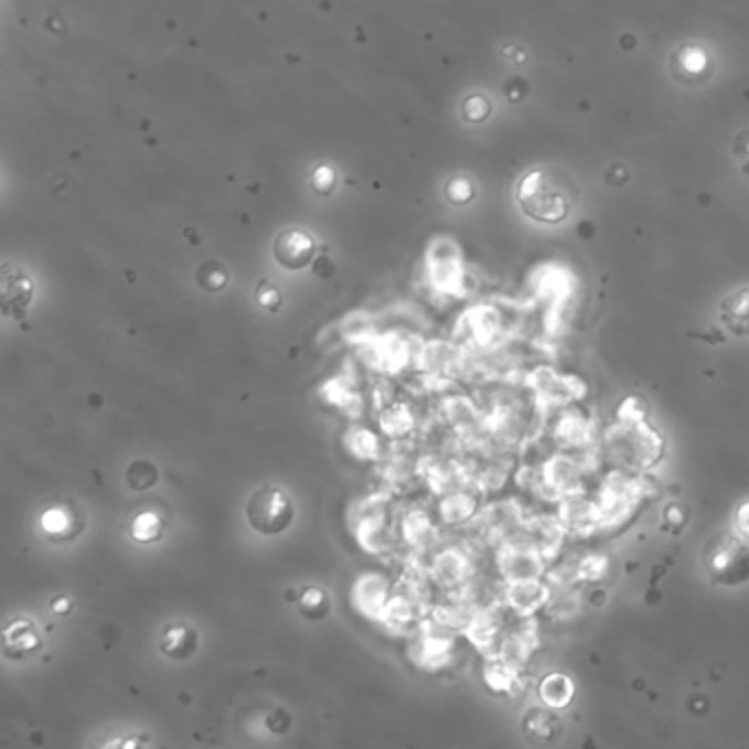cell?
Segmentation results:
<instances>
[{"instance_id":"1","label":"cell","mask_w":749,"mask_h":749,"mask_svg":"<svg viewBox=\"0 0 749 749\" xmlns=\"http://www.w3.org/2000/svg\"><path fill=\"white\" fill-rule=\"evenodd\" d=\"M516 199L525 216L545 225H556L563 223L576 207L578 188L567 172L538 168L521 179Z\"/></svg>"},{"instance_id":"7","label":"cell","mask_w":749,"mask_h":749,"mask_svg":"<svg viewBox=\"0 0 749 749\" xmlns=\"http://www.w3.org/2000/svg\"><path fill=\"white\" fill-rule=\"evenodd\" d=\"M31 295H33V286L22 272L11 275L9 270H4V275H2V306H4L7 314L24 310L31 301Z\"/></svg>"},{"instance_id":"3","label":"cell","mask_w":749,"mask_h":749,"mask_svg":"<svg viewBox=\"0 0 749 749\" xmlns=\"http://www.w3.org/2000/svg\"><path fill=\"white\" fill-rule=\"evenodd\" d=\"M250 527L264 536H277L286 532L295 518V505L277 486H264L253 493L247 503Z\"/></svg>"},{"instance_id":"12","label":"cell","mask_w":749,"mask_h":749,"mask_svg":"<svg viewBox=\"0 0 749 749\" xmlns=\"http://www.w3.org/2000/svg\"><path fill=\"white\" fill-rule=\"evenodd\" d=\"M574 688L569 686V682L560 675H552L545 680V684L541 686V695L547 704L552 706H565L571 699Z\"/></svg>"},{"instance_id":"11","label":"cell","mask_w":749,"mask_h":749,"mask_svg":"<svg viewBox=\"0 0 749 749\" xmlns=\"http://www.w3.org/2000/svg\"><path fill=\"white\" fill-rule=\"evenodd\" d=\"M40 525L44 529V534L53 536V538H60V536H66L71 532V525H73V514L62 507V505H55V507H49L42 512L40 516Z\"/></svg>"},{"instance_id":"8","label":"cell","mask_w":749,"mask_h":749,"mask_svg":"<svg viewBox=\"0 0 749 749\" xmlns=\"http://www.w3.org/2000/svg\"><path fill=\"white\" fill-rule=\"evenodd\" d=\"M130 534L137 543H154L161 538L163 534V518L159 512L154 510H143L139 512L135 518H132V525H130Z\"/></svg>"},{"instance_id":"13","label":"cell","mask_w":749,"mask_h":749,"mask_svg":"<svg viewBox=\"0 0 749 749\" xmlns=\"http://www.w3.org/2000/svg\"><path fill=\"white\" fill-rule=\"evenodd\" d=\"M536 730H538V735H545V739L549 741L560 730V726H558L556 717H552L549 713H541L538 710V713H529V717L525 719V732L532 735Z\"/></svg>"},{"instance_id":"9","label":"cell","mask_w":749,"mask_h":749,"mask_svg":"<svg viewBox=\"0 0 749 749\" xmlns=\"http://www.w3.org/2000/svg\"><path fill=\"white\" fill-rule=\"evenodd\" d=\"M297 607H299L301 616H306L308 620H321L330 611V598L323 589L308 587V589L301 591Z\"/></svg>"},{"instance_id":"14","label":"cell","mask_w":749,"mask_h":749,"mask_svg":"<svg viewBox=\"0 0 749 749\" xmlns=\"http://www.w3.org/2000/svg\"><path fill=\"white\" fill-rule=\"evenodd\" d=\"M257 303L264 308V310H270V312H277V308L281 306V297H279V290L270 283H261L257 288Z\"/></svg>"},{"instance_id":"2","label":"cell","mask_w":749,"mask_h":749,"mask_svg":"<svg viewBox=\"0 0 749 749\" xmlns=\"http://www.w3.org/2000/svg\"><path fill=\"white\" fill-rule=\"evenodd\" d=\"M704 565L715 585L739 587L749 580V538L735 532L715 534L704 547Z\"/></svg>"},{"instance_id":"10","label":"cell","mask_w":749,"mask_h":749,"mask_svg":"<svg viewBox=\"0 0 749 749\" xmlns=\"http://www.w3.org/2000/svg\"><path fill=\"white\" fill-rule=\"evenodd\" d=\"M4 642H7V649H18V653L33 651V649L40 646L38 633L24 620H18V622L9 624V629L4 631Z\"/></svg>"},{"instance_id":"4","label":"cell","mask_w":749,"mask_h":749,"mask_svg":"<svg viewBox=\"0 0 749 749\" xmlns=\"http://www.w3.org/2000/svg\"><path fill=\"white\" fill-rule=\"evenodd\" d=\"M159 649L174 662H185L199 651V631L190 624H170L163 629Z\"/></svg>"},{"instance_id":"15","label":"cell","mask_w":749,"mask_h":749,"mask_svg":"<svg viewBox=\"0 0 749 749\" xmlns=\"http://www.w3.org/2000/svg\"><path fill=\"white\" fill-rule=\"evenodd\" d=\"M737 527L741 536L749 538V501L737 510Z\"/></svg>"},{"instance_id":"16","label":"cell","mask_w":749,"mask_h":749,"mask_svg":"<svg viewBox=\"0 0 749 749\" xmlns=\"http://www.w3.org/2000/svg\"><path fill=\"white\" fill-rule=\"evenodd\" d=\"M51 611H53V613H57V616H66V613H71V600H68L66 596H60V598H55V600L51 602Z\"/></svg>"},{"instance_id":"5","label":"cell","mask_w":749,"mask_h":749,"mask_svg":"<svg viewBox=\"0 0 749 749\" xmlns=\"http://www.w3.org/2000/svg\"><path fill=\"white\" fill-rule=\"evenodd\" d=\"M721 323L735 336H749V288L728 295L721 303Z\"/></svg>"},{"instance_id":"6","label":"cell","mask_w":749,"mask_h":749,"mask_svg":"<svg viewBox=\"0 0 749 749\" xmlns=\"http://www.w3.org/2000/svg\"><path fill=\"white\" fill-rule=\"evenodd\" d=\"M275 255H277V261L283 264L286 268H303L310 257H312V243L308 236L299 234V232H290L286 236H281L277 240V247H275Z\"/></svg>"}]
</instances>
